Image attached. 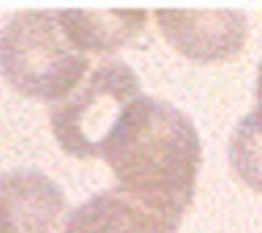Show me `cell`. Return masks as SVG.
I'll list each match as a JSON object with an SVG mask.
<instances>
[{
	"label": "cell",
	"mask_w": 262,
	"mask_h": 233,
	"mask_svg": "<svg viewBox=\"0 0 262 233\" xmlns=\"http://www.w3.org/2000/svg\"><path fill=\"white\" fill-rule=\"evenodd\" d=\"M100 155L121 192L160 215L182 219L203 159L196 127L182 110L154 96L135 98Z\"/></svg>",
	"instance_id": "1"
},
{
	"label": "cell",
	"mask_w": 262,
	"mask_h": 233,
	"mask_svg": "<svg viewBox=\"0 0 262 233\" xmlns=\"http://www.w3.org/2000/svg\"><path fill=\"white\" fill-rule=\"evenodd\" d=\"M86 69V53L70 43L55 10H23L2 25L0 74L18 94L61 100L82 82Z\"/></svg>",
	"instance_id": "2"
},
{
	"label": "cell",
	"mask_w": 262,
	"mask_h": 233,
	"mask_svg": "<svg viewBox=\"0 0 262 233\" xmlns=\"http://www.w3.org/2000/svg\"><path fill=\"white\" fill-rule=\"evenodd\" d=\"M135 98H139L135 72L121 59L98 61L51 110L59 147L80 159L100 155L108 133Z\"/></svg>",
	"instance_id": "3"
},
{
	"label": "cell",
	"mask_w": 262,
	"mask_h": 233,
	"mask_svg": "<svg viewBox=\"0 0 262 233\" xmlns=\"http://www.w3.org/2000/svg\"><path fill=\"white\" fill-rule=\"evenodd\" d=\"M154 14L164 39L188 59L231 61L246 49L248 20L244 12L158 8Z\"/></svg>",
	"instance_id": "4"
},
{
	"label": "cell",
	"mask_w": 262,
	"mask_h": 233,
	"mask_svg": "<svg viewBox=\"0 0 262 233\" xmlns=\"http://www.w3.org/2000/svg\"><path fill=\"white\" fill-rule=\"evenodd\" d=\"M66 196L45 174L14 170L0 176V233H61Z\"/></svg>",
	"instance_id": "5"
},
{
	"label": "cell",
	"mask_w": 262,
	"mask_h": 233,
	"mask_svg": "<svg viewBox=\"0 0 262 233\" xmlns=\"http://www.w3.org/2000/svg\"><path fill=\"white\" fill-rule=\"evenodd\" d=\"M178 225V219L160 215L117 188L78 204L61 233H176Z\"/></svg>",
	"instance_id": "6"
},
{
	"label": "cell",
	"mask_w": 262,
	"mask_h": 233,
	"mask_svg": "<svg viewBox=\"0 0 262 233\" xmlns=\"http://www.w3.org/2000/svg\"><path fill=\"white\" fill-rule=\"evenodd\" d=\"M70 43L82 53H108L131 41L145 25L141 8L123 10H55Z\"/></svg>",
	"instance_id": "7"
},
{
	"label": "cell",
	"mask_w": 262,
	"mask_h": 233,
	"mask_svg": "<svg viewBox=\"0 0 262 233\" xmlns=\"http://www.w3.org/2000/svg\"><path fill=\"white\" fill-rule=\"evenodd\" d=\"M229 164L233 174L254 192L262 194V108H252L229 137Z\"/></svg>",
	"instance_id": "8"
},
{
	"label": "cell",
	"mask_w": 262,
	"mask_h": 233,
	"mask_svg": "<svg viewBox=\"0 0 262 233\" xmlns=\"http://www.w3.org/2000/svg\"><path fill=\"white\" fill-rule=\"evenodd\" d=\"M256 108H262V61L256 76Z\"/></svg>",
	"instance_id": "9"
}]
</instances>
